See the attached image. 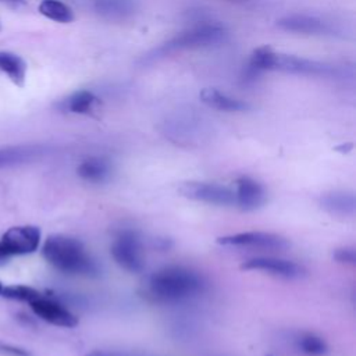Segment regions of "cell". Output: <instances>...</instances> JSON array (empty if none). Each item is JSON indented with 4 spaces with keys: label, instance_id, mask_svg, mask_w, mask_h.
Masks as SVG:
<instances>
[{
    "label": "cell",
    "instance_id": "cell-6",
    "mask_svg": "<svg viewBox=\"0 0 356 356\" xmlns=\"http://www.w3.org/2000/svg\"><path fill=\"white\" fill-rule=\"evenodd\" d=\"M179 193L191 200L216 206L235 204L234 189L217 182L188 181L179 186Z\"/></svg>",
    "mask_w": 356,
    "mask_h": 356
},
{
    "label": "cell",
    "instance_id": "cell-11",
    "mask_svg": "<svg viewBox=\"0 0 356 356\" xmlns=\"http://www.w3.org/2000/svg\"><path fill=\"white\" fill-rule=\"evenodd\" d=\"M235 206L243 211H253L266 202V191L256 179L242 175L235 181Z\"/></svg>",
    "mask_w": 356,
    "mask_h": 356
},
{
    "label": "cell",
    "instance_id": "cell-9",
    "mask_svg": "<svg viewBox=\"0 0 356 356\" xmlns=\"http://www.w3.org/2000/svg\"><path fill=\"white\" fill-rule=\"evenodd\" d=\"M1 242L6 245L11 256L33 253L40 243V229L35 225H17L8 228Z\"/></svg>",
    "mask_w": 356,
    "mask_h": 356
},
{
    "label": "cell",
    "instance_id": "cell-22",
    "mask_svg": "<svg viewBox=\"0 0 356 356\" xmlns=\"http://www.w3.org/2000/svg\"><path fill=\"white\" fill-rule=\"evenodd\" d=\"M1 295L7 299L13 300H22V302H32L38 296H40L39 291L28 285H10L1 289Z\"/></svg>",
    "mask_w": 356,
    "mask_h": 356
},
{
    "label": "cell",
    "instance_id": "cell-14",
    "mask_svg": "<svg viewBox=\"0 0 356 356\" xmlns=\"http://www.w3.org/2000/svg\"><path fill=\"white\" fill-rule=\"evenodd\" d=\"M320 206L332 216H352L356 210V199L348 191H331L320 197Z\"/></svg>",
    "mask_w": 356,
    "mask_h": 356
},
{
    "label": "cell",
    "instance_id": "cell-15",
    "mask_svg": "<svg viewBox=\"0 0 356 356\" xmlns=\"http://www.w3.org/2000/svg\"><path fill=\"white\" fill-rule=\"evenodd\" d=\"M199 97L206 106L220 111L236 113V111H246L249 108V104L246 102L231 97L214 88L202 89L199 93Z\"/></svg>",
    "mask_w": 356,
    "mask_h": 356
},
{
    "label": "cell",
    "instance_id": "cell-5",
    "mask_svg": "<svg viewBox=\"0 0 356 356\" xmlns=\"http://www.w3.org/2000/svg\"><path fill=\"white\" fill-rule=\"evenodd\" d=\"M114 261L128 273H140L145 268V250L139 235L132 229L117 234L111 248Z\"/></svg>",
    "mask_w": 356,
    "mask_h": 356
},
{
    "label": "cell",
    "instance_id": "cell-27",
    "mask_svg": "<svg viewBox=\"0 0 356 356\" xmlns=\"http://www.w3.org/2000/svg\"><path fill=\"white\" fill-rule=\"evenodd\" d=\"M0 1L8 3V4H14V6H18V4H24V3H25L24 0H0Z\"/></svg>",
    "mask_w": 356,
    "mask_h": 356
},
{
    "label": "cell",
    "instance_id": "cell-4",
    "mask_svg": "<svg viewBox=\"0 0 356 356\" xmlns=\"http://www.w3.org/2000/svg\"><path fill=\"white\" fill-rule=\"evenodd\" d=\"M225 29L217 24H200L195 25L186 31L179 32L174 38L168 39L165 43L156 47L152 53L146 56L147 60L153 61L174 51L186 50V49H197L210 44H216L225 38Z\"/></svg>",
    "mask_w": 356,
    "mask_h": 356
},
{
    "label": "cell",
    "instance_id": "cell-16",
    "mask_svg": "<svg viewBox=\"0 0 356 356\" xmlns=\"http://www.w3.org/2000/svg\"><path fill=\"white\" fill-rule=\"evenodd\" d=\"M76 172L86 182L102 184L108 179L111 167L103 157H88L79 163Z\"/></svg>",
    "mask_w": 356,
    "mask_h": 356
},
{
    "label": "cell",
    "instance_id": "cell-2",
    "mask_svg": "<svg viewBox=\"0 0 356 356\" xmlns=\"http://www.w3.org/2000/svg\"><path fill=\"white\" fill-rule=\"evenodd\" d=\"M42 254L46 261L56 270L68 275L96 277L99 266L92 257L85 245L68 235H50L42 248Z\"/></svg>",
    "mask_w": 356,
    "mask_h": 356
},
{
    "label": "cell",
    "instance_id": "cell-10",
    "mask_svg": "<svg viewBox=\"0 0 356 356\" xmlns=\"http://www.w3.org/2000/svg\"><path fill=\"white\" fill-rule=\"evenodd\" d=\"M32 312L42 320H44L49 324L57 325V327H65L72 328L78 324V318L74 313H71L67 307H64L57 300L43 298L42 295L29 302Z\"/></svg>",
    "mask_w": 356,
    "mask_h": 356
},
{
    "label": "cell",
    "instance_id": "cell-23",
    "mask_svg": "<svg viewBox=\"0 0 356 356\" xmlns=\"http://www.w3.org/2000/svg\"><path fill=\"white\" fill-rule=\"evenodd\" d=\"M332 257L335 261L341 264H349L353 266L356 263V252L353 248H339L335 249L332 253Z\"/></svg>",
    "mask_w": 356,
    "mask_h": 356
},
{
    "label": "cell",
    "instance_id": "cell-19",
    "mask_svg": "<svg viewBox=\"0 0 356 356\" xmlns=\"http://www.w3.org/2000/svg\"><path fill=\"white\" fill-rule=\"evenodd\" d=\"M38 10L43 17L60 24L72 22L75 18L72 8L61 0H42Z\"/></svg>",
    "mask_w": 356,
    "mask_h": 356
},
{
    "label": "cell",
    "instance_id": "cell-24",
    "mask_svg": "<svg viewBox=\"0 0 356 356\" xmlns=\"http://www.w3.org/2000/svg\"><path fill=\"white\" fill-rule=\"evenodd\" d=\"M0 353L8 355V356H31V353L22 348L13 346L8 343H1V342H0Z\"/></svg>",
    "mask_w": 356,
    "mask_h": 356
},
{
    "label": "cell",
    "instance_id": "cell-8",
    "mask_svg": "<svg viewBox=\"0 0 356 356\" xmlns=\"http://www.w3.org/2000/svg\"><path fill=\"white\" fill-rule=\"evenodd\" d=\"M217 243L222 246H246L260 249H285L289 246L286 238L264 231H248L217 238Z\"/></svg>",
    "mask_w": 356,
    "mask_h": 356
},
{
    "label": "cell",
    "instance_id": "cell-12",
    "mask_svg": "<svg viewBox=\"0 0 356 356\" xmlns=\"http://www.w3.org/2000/svg\"><path fill=\"white\" fill-rule=\"evenodd\" d=\"M277 26L282 31L305 35H332L331 25L317 17L305 14H292L282 17L277 21Z\"/></svg>",
    "mask_w": 356,
    "mask_h": 356
},
{
    "label": "cell",
    "instance_id": "cell-18",
    "mask_svg": "<svg viewBox=\"0 0 356 356\" xmlns=\"http://www.w3.org/2000/svg\"><path fill=\"white\" fill-rule=\"evenodd\" d=\"M99 103V99L90 90H76L63 102V108L74 114H88Z\"/></svg>",
    "mask_w": 356,
    "mask_h": 356
},
{
    "label": "cell",
    "instance_id": "cell-13",
    "mask_svg": "<svg viewBox=\"0 0 356 356\" xmlns=\"http://www.w3.org/2000/svg\"><path fill=\"white\" fill-rule=\"evenodd\" d=\"M46 149L39 145H18L0 149V168L19 165L43 156Z\"/></svg>",
    "mask_w": 356,
    "mask_h": 356
},
{
    "label": "cell",
    "instance_id": "cell-29",
    "mask_svg": "<svg viewBox=\"0 0 356 356\" xmlns=\"http://www.w3.org/2000/svg\"><path fill=\"white\" fill-rule=\"evenodd\" d=\"M0 31H1V21H0Z\"/></svg>",
    "mask_w": 356,
    "mask_h": 356
},
{
    "label": "cell",
    "instance_id": "cell-25",
    "mask_svg": "<svg viewBox=\"0 0 356 356\" xmlns=\"http://www.w3.org/2000/svg\"><path fill=\"white\" fill-rule=\"evenodd\" d=\"M11 257H13V256H11V253L8 252V249L6 248V245L0 241V264L7 263Z\"/></svg>",
    "mask_w": 356,
    "mask_h": 356
},
{
    "label": "cell",
    "instance_id": "cell-20",
    "mask_svg": "<svg viewBox=\"0 0 356 356\" xmlns=\"http://www.w3.org/2000/svg\"><path fill=\"white\" fill-rule=\"evenodd\" d=\"M97 13L106 17H124L132 11L131 0H95Z\"/></svg>",
    "mask_w": 356,
    "mask_h": 356
},
{
    "label": "cell",
    "instance_id": "cell-26",
    "mask_svg": "<svg viewBox=\"0 0 356 356\" xmlns=\"http://www.w3.org/2000/svg\"><path fill=\"white\" fill-rule=\"evenodd\" d=\"M352 143H342V145H339V146H337L335 147V150L337 152H341V153H348L349 150H352Z\"/></svg>",
    "mask_w": 356,
    "mask_h": 356
},
{
    "label": "cell",
    "instance_id": "cell-7",
    "mask_svg": "<svg viewBox=\"0 0 356 356\" xmlns=\"http://www.w3.org/2000/svg\"><path fill=\"white\" fill-rule=\"evenodd\" d=\"M245 271H261L285 280H298L306 274L303 266L296 261L278 257H253L242 263Z\"/></svg>",
    "mask_w": 356,
    "mask_h": 356
},
{
    "label": "cell",
    "instance_id": "cell-21",
    "mask_svg": "<svg viewBox=\"0 0 356 356\" xmlns=\"http://www.w3.org/2000/svg\"><path fill=\"white\" fill-rule=\"evenodd\" d=\"M298 348L309 356H323L327 352L325 341L312 332H305L296 339Z\"/></svg>",
    "mask_w": 356,
    "mask_h": 356
},
{
    "label": "cell",
    "instance_id": "cell-1",
    "mask_svg": "<svg viewBox=\"0 0 356 356\" xmlns=\"http://www.w3.org/2000/svg\"><path fill=\"white\" fill-rule=\"evenodd\" d=\"M204 289L206 282L197 271L177 264L154 271L146 282V293L159 303H181Z\"/></svg>",
    "mask_w": 356,
    "mask_h": 356
},
{
    "label": "cell",
    "instance_id": "cell-28",
    "mask_svg": "<svg viewBox=\"0 0 356 356\" xmlns=\"http://www.w3.org/2000/svg\"><path fill=\"white\" fill-rule=\"evenodd\" d=\"M1 289H3V285H1V282H0V293H1Z\"/></svg>",
    "mask_w": 356,
    "mask_h": 356
},
{
    "label": "cell",
    "instance_id": "cell-17",
    "mask_svg": "<svg viewBox=\"0 0 356 356\" xmlns=\"http://www.w3.org/2000/svg\"><path fill=\"white\" fill-rule=\"evenodd\" d=\"M28 65L25 60L13 51H0V72H3L14 85L22 88L26 79Z\"/></svg>",
    "mask_w": 356,
    "mask_h": 356
},
{
    "label": "cell",
    "instance_id": "cell-3",
    "mask_svg": "<svg viewBox=\"0 0 356 356\" xmlns=\"http://www.w3.org/2000/svg\"><path fill=\"white\" fill-rule=\"evenodd\" d=\"M261 71H281L314 76H337L341 74V70L337 65L292 54L277 53L267 46L257 47L252 53L248 64L249 78H254Z\"/></svg>",
    "mask_w": 356,
    "mask_h": 356
}]
</instances>
